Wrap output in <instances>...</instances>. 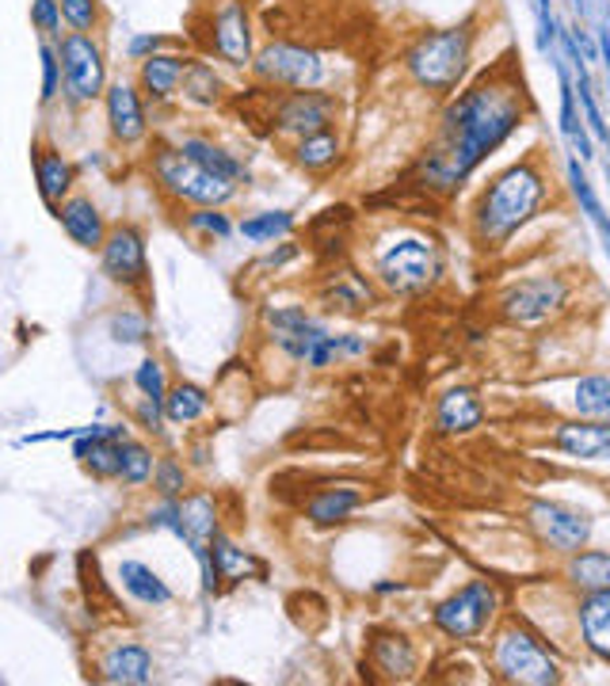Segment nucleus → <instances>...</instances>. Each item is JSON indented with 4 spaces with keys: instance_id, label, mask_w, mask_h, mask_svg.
<instances>
[{
    "instance_id": "nucleus-1",
    "label": "nucleus",
    "mask_w": 610,
    "mask_h": 686,
    "mask_svg": "<svg viewBox=\"0 0 610 686\" xmlns=\"http://www.w3.org/2000/svg\"><path fill=\"white\" fill-rule=\"evenodd\" d=\"M519 123H523V96L511 85L485 80L458 96L443 115V145L423 161L428 183L439 191L458 188L493 149L511 138Z\"/></svg>"
},
{
    "instance_id": "nucleus-2",
    "label": "nucleus",
    "mask_w": 610,
    "mask_h": 686,
    "mask_svg": "<svg viewBox=\"0 0 610 686\" xmlns=\"http://www.w3.org/2000/svg\"><path fill=\"white\" fill-rule=\"evenodd\" d=\"M264 320L271 328V340L282 355L309 370H325L340 359L367 352V340L355 332H329L321 320H314L302 305H279V309H264Z\"/></svg>"
},
{
    "instance_id": "nucleus-3",
    "label": "nucleus",
    "mask_w": 610,
    "mask_h": 686,
    "mask_svg": "<svg viewBox=\"0 0 610 686\" xmlns=\"http://www.w3.org/2000/svg\"><path fill=\"white\" fill-rule=\"evenodd\" d=\"M542 199H546V180L531 164H516V168L500 172L478 203V218H473L478 237L485 244H504L538 214Z\"/></svg>"
},
{
    "instance_id": "nucleus-4",
    "label": "nucleus",
    "mask_w": 610,
    "mask_h": 686,
    "mask_svg": "<svg viewBox=\"0 0 610 686\" xmlns=\"http://www.w3.org/2000/svg\"><path fill=\"white\" fill-rule=\"evenodd\" d=\"M153 176H157V188L165 195H173L176 203L191 206H226L237 195V183L214 176L211 168L188 156L180 145H165L153 153Z\"/></svg>"
},
{
    "instance_id": "nucleus-5",
    "label": "nucleus",
    "mask_w": 610,
    "mask_h": 686,
    "mask_svg": "<svg viewBox=\"0 0 610 686\" xmlns=\"http://www.w3.org/2000/svg\"><path fill=\"white\" fill-rule=\"evenodd\" d=\"M408 73L428 92H454L470 65V31L466 27H446L428 31L405 58Z\"/></svg>"
},
{
    "instance_id": "nucleus-6",
    "label": "nucleus",
    "mask_w": 610,
    "mask_h": 686,
    "mask_svg": "<svg viewBox=\"0 0 610 686\" xmlns=\"http://www.w3.org/2000/svg\"><path fill=\"white\" fill-rule=\"evenodd\" d=\"M58 62H62V88L69 96V103L85 107L96 103L107 92V62H103V50L92 35L69 31L54 42Z\"/></svg>"
},
{
    "instance_id": "nucleus-7",
    "label": "nucleus",
    "mask_w": 610,
    "mask_h": 686,
    "mask_svg": "<svg viewBox=\"0 0 610 686\" xmlns=\"http://www.w3.org/2000/svg\"><path fill=\"white\" fill-rule=\"evenodd\" d=\"M493 668L500 671V678L523 686H554L561 683V668L554 656L542 648L538 637H531L526 630L511 625L496 637L493 645Z\"/></svg>"
},
{
    "instance_id": "nucleus-8",
    "label": "nucleus",
    "mask_w": 610,
    "mask_h": 686,
    "mask_svg": "<svg viewBox=\"0 0 610 686\" xmlns=\"http://www.w3.org/2000/svg\"><path fill=\"white\" fill-rule=\"evenodd\" d=\"M439 275V252L423 237H397L378 252V279L393 294H420L435 282Z\"/></svg>"
},
{
    "instance_id": "nucleus-9",
    "label": "nucleus",
    "mask_w": 610,
    "mask_h": 686,
    "mask_svg": "<svg viewBox=\"0 0 610 686\" xmlns=\"http://www.w3.org/2000/svg\"><path fill=\"white\" fill-rule=\"evenodd\" d=\"M252 73L271 88H290V92H309L325 85V58L297 42H271L252 58Z\"/></svg>"
},
{
    "instance_id": "nucleus-10",
    "label": "nucleus",
    "mask_w": 610,
    "mask_h": 686,
    "mask_svg": "<svg viewBox=\"0 0 610 686\" xmlns=\"http://www.w3.org/2000/svg\"><path fill=\"white\" fill-rule=\"evenodd\" d=\"M496 607H500V595L488 580H470L466 587L443 599L435 607V625L454 640H473L488 630Z\"/></svg>"
},
{
    "instance_id": "nucleus-11",
    "label": "nucleus",
    "mask_w": 610,
    "mask_h": 686,
    "mask_svg": "<svg viewBox=\"0 0 610 686\" xmlns=\"http://www.w3.org/2000/svg\"><path fill=\"white\" fill-rule=\"evenodd\" d=\"M340 103L336 96L321 92V88H309V92H290L279 100L271 115L275 134L282 138H305V134H317V130H332V118H336Z\"/></svg>"
},
{
    "instance_id": "nucleus-12",
    "label": "nucleus",
    "mask_w": 610,
    "mask_h": 686,
    "mask_svg": "<svg viewBox=\"0 0 610 686\" xmlns=\"http://www.w3.org/2000/svg\"><path fill=\"white\" fill-rule=\"evenodd\" d=\"M100 264L103 275H107L115 287H145L149 279V252H145V237L134 226H115L107 229L100 249Z\"/></svg>"
},
{
    "instance_id": "nucleus-13",
    "label": "nucleus",
    "mask_w": 610,
    "mask_h": 686,
    "mask_svg": "<svg viewBox=\"0 0 610 686\" xmlns=\"http://www.w3.org/2000/svg\"><path fill=\"white\" fill-rule=\"evenodd\" d=\"M531 526L542 534V542H549L561 554H576L592 538V519L584 511H572L564 504H546V499L531 504Z\"/></svg>"
},
{
    "instance_id": "nucleus-14",
    "label": "nucleus",
    "mask_w": 610,
    "mask_h": 686,
    "mask_svg": "<svg viewBox=\"0 0 610 686\" xmlns=\"http://www.w3.org/2000/svg\"><path fill=\"white\" fill-rule=\"evenodd\" d=\"M561 305H564V282L542 275V279H526L504 294V317L511 325H538V320H546Z\"/></svg>"
},
{
    "instance_id": "nucleus-15",
    "label": "nucleus",
    "mask_w": 610,
    "mask_h": 686,
    "mask_svg": "<svg viewBox=\"0 0 610 686\" xmlns=\"http://www.w3.org/2000/svg\"><path fill=\"white\" fill-rule=\"evenodd\" d=\"M214 54L229 62L233 69L252 65V24L241 0H221L218 16H214Z\"/></svg>"
},
{
    "instance_id": "nucleus-16",
    "label": "nucleus",
    "mask_w": 610,
    "mask_h": 686,
    "mask_svg": "<svg viewBox=\"0 0 610 686\" xmlns=\"http://www.w3.org/2000/svg\"><path fill=\"white\" fill-rule=\"evenodd\" d=\"M103 111H107V130L118 145H138L145 138L149 123H145V103H141V92L126 80H115L103 92Z\"/></svg>"
},
{
    "instance_id": "nucleus-17",
    "label": "nucleus",
    "mask_w": 610,
    "mask_h": 686,
    "mask_svg": "<svg viewBox=\"0 0 610 686\" xmlns=\"http://www.w3.org/2000/svg\"><path fill=\"white\" fill-rule=\"evenodd\" d=\"M557 450L580 461H610V420L561 423L554 435Z\"/></svg>"
},
{
    "instance_id": "nucleus-18",
    "label": "nucleus",
    "mask_w": 610,
    "mask_h": 686,
    "mask_svg": "<svg viewBox=\"0 0 610 686\" xmlns=\"http://www.w3.org/2000/svg\"><path fill=\"white\" fill-rule=\"evenodd\" d=\"M188 65H191L188 58L165 54V50L153 54V58H145L141 69H138V85H141V92H145V100L173 103L183 88V73H188Z\"/></svg>"
},
{
    "instance_id": "nucleus-19",
    "label": "nucleus",
    "mask_w": 610,
    "mask_h": 686,
    "mask_svg": "<svg viewBox=\"0 0 610 686\" xmlns=\"http://www.w3.org/2000/svg\"><path fill=\"white\" fill-rule=\"evenodd\" d=\"M54 214H58V221H62L65 233H69L73 244H80V249H88V252L103 249L107 226H103V214H100V206H96L92 199L73 195V199H65V203L58 206Z\"/></svg>"
},
{
    "instance_id": "nucleus-20",
    "label": "nucleus",
    "mask_w": 610,
    "mask_h": 686,
    "mask_svg": "<svg viewBox=\"0 0 610 686\" xmlns=\"http://www.w3.org/2000/svg\"><path fill=\"white\" fill-rule=\"evenodd\" d=\"M35 183H39V195L42 203L50 206V211H58V206L69 199V188H73V164L65 161L58 149L50 145H39L35 149Z\"/></svg>"
},
{
    "instance_id": "nucleus-21",
    "label": "nucleus",
    "mask_w": 610,
    "mask_h": 686,
    "mask_svg": "<svg viewBox=\"0 0 610 686\" xmlns=\"http://www.w3.org/2000/svg\"><path fill=\"white\" fill-rule=\"evenodd\" d=\"M100 675L107 683H123V686H141L153 678V656H149L145 645H115L100 663Z\"/></svg>"
},
{
    "instance_id": "nucleus-22",
    "label": "nucleus",
    "mask_w": 610,
    "mask_h": 686,
    "mask_svg": "<svg viewBox=\"0 0 610 686\" xmlns=\"http://www.w3.org/2000/svg\"><path fill=\"white\" fill-rule=\"evenodd\" d=\"M481 420H485V408L473 390H450L435 408V423L446 435H466V431L481 428Z\"/></svg>"
},
{
    "instance_id": "nucleus-23",
    "label": "nucleus",
    "mask_w": 610,
    "mask_h": 686,
    "mask_svg": "<svg viewBox=\"0 0 610 686\" xmlns=\"http://www.w3.org/2000/svg\"><path fill=\"white\" fill-rule=\"evenodd\" d=\"M580 633L595 656L610 660V587L592 592L580 602Z\"/></svg>"
},
{
    "instance_id": "nucleus-24",
    "label": "nucleus",
    "mask_w": 610,
    "mask_h": 686,
    "mask_svg": "<svg viewBox=\"0 0 610 686\" xmlns=\"http://www.w3.org/2000/svg\"><path fill=\"white\" fill-rule=\"evenodd\" d=\"M180 149L188 156H195L203 168H211L214 176H221V180H229V183H249V168L241 164V156L237 153H229V149H221L218 141H211V138H183L180 141Z\"/></svg>"
},
{
    "instance_id": "nucleus-25",
    "label": "nucleus",
    "mask_w": 610,
    "mask_h": 686,
    "mask_svg": "<svg viewBox=\"0 0 610 686\" xmlns=\"http://www.w3.org/2000/svg\"><path fill=\"white\" fill-rule=\"evenodd\" d=\"M118 580H123L126 595L138 599L141 607H165V602H173V587H168L157 572L149 569V564H141V561L118 564Z\"/></svg>"
},
{
    "instance_id": "nucleus-26",
    "label": "nucleus",
    "mask_w": 610,
    "mask_h": 686,
    "mask_svg": "<svg viewBox=\"0 0 610 686\" xmlns=\"http://www.w3.org/2000/svg\"><path fill=\"white\" fill-rule=\"evenodd\" d=\"M363 504L359 488H325L305 504V519L314 526H340L352 519V511Z\"/></svg>"
},
{
    "instance_id": "nucleus-27",
    "label": "nucleus",
    "mask_w": 610,
    "mask_h": 686,
    "mask_svg": "<svg viewBox=\"0 0 610 686\" xmlns=\"http://www.w3.org/2000/svg\"><path fill=\"white\" fill-rule=\"evenodd\" d=\"M218 534V511H214L211 496H191L180 504V542H188V549L211 546V538Z\"/></svg>"
},
{
    "instance_id": "nucleus-28",
    "label": "nucleus",
    "mask_w": 610,
    "mask_h": 686,
    "mask_svg": "<svg viewBox=\"0 0 610 686\" xmlns=\"http://www.w3.org/2000/svg\"><path fill=\"white\" fill-rule=\"evenodd\" d=\"M294 164L305 172H329L332 164L340 161V153H344V141H340V134L332 130H317V134H305V138L294 141Z\"/></svg>"
},
{
    "instance_id": "nucleus-29",
    "label": "nucleus",
    "mask_w": 610,
    "mask_h": 686,
    "mask_svg": "<svg viewBox=\"0 0 610 686\" xmlns=\"http://www.w3.org/2000/svg\"><path fill=\"white\" fill-rule=\"evenodd\" d=\"M325 305L336 313H363L370 302H374V290H370V282L363 279V275L355 271H340L329 279V287H325Z\"/></svg>"
},
{
    "instance_id": "nucleus-30",
    "label": "nucleus",
    "mask_w": 610,
    "mask_h": 686,
    "mask_svg": "<svg viewBox=\"0 0 610 686\" xmlns=\"http://www.w3.org/2000/svg\"><path fill=\"white\" fill-rule=\"evenodd\" d=\"M206 408H211V397H206L203 385H195V382L168 385V393H165V420L168 423H176V428L195 423L206 416Z\"/></svg>"
},
{
    "instance_id": "nucleus-31",
    "label": "nucleus",
    "mask_w": 610,
    "mask_h": 686,
    "mask_svg": "<svg viewBox=\"0 0 610 686\" xmlns=\"http://www.w3.org/2000/svg\"><path fill=\"white\" fill-rule=\"evenodd\" d=\"M378 671H385L390 678H408L416 671V652L401 633H385L374 640V652H370Z\"/></svg>"
},
{
    "instance_id": "nucleus-32",
    "label": "nucleus",
    "mask_w": 610,
    "mask_h": 686,
    "mask_svg": "<svg viewBox=\"0 0 610 686\" xmlns=\"http://www.w3.org/2000/svg\"><path fill=\"white\" fill-rule=\"evenodd\" d=\"M153 469H157V458L145 443L138 439H123L118 443V477L115 481L130 484V488H141V484L153 481Z\"/></svg>"
},
{
    "instance_id": "nucleus-33",
    "label": "nucleus",
    "mask_w": 610,
    "mask_h": 686,
    "mask_svg": "<svg viewBox=\"0 0 610 686\" xmlns=\"http://www.w3.org/2000/svg\"><path fill=\"white\" fill-rule=\"evenodd\" d=\"M569 580L584 595L610 587V549H587V554H576L569 564Z\"/></svg>"
},
{
    "instance_id": "nucleus-34",
    "label": "nucleus",
    "mask_w": 610,
    "mask_h": 686,
    "mask_svg": "<svg viewBox=\"0 0 610 686\" xmlns=\"http://www.w3.org/2000/svg\"><path fill=\"white\" fill-rule=\"evenodd\" d=\"M237 233L252 244H275V241H282V237L294 233V214L290 211H259V214H252V218H244L241 226H237Z\"/></svg>"
},
{
    "instance_id": "nucleus-35",
    "label": "nucleus",
    "mask_w": 610,
    "mask_h": 686,
    "mask_svg": "<svg viewBox=\"0 0 610 686\" xmlns=\"http://www.w3.org/2000/svg\"><path fill=\"white\" fill-rule=\"evenodd\" d=\"M572 408L584 420H610V378H580L576 390H572Z\"/></svg>"
},
{
    "instance_id": "nucleus-36",
    "label": "nucleus",
    "mask_w": 610,
    "mask_h": 686,
    "mask_svg": "<svg viewBox=\"0 0 610 686\" xmlns=\"http://www.w3.org/2000/svg\"><path fill=\"white\" fill-rule=\"evenodd\" d=\"M211 557H214V564H218L221 580H244V576H252V572H264V564H259L252 554H244V549H237L226 534H214L211 538Z\"/></svg>"
},
{
    "instance_id": "nucleus-37",
    "label": "nucleus",
    "mask_w": 610,
    "mask_h": 686,
    "mask_svg": "<svg viewBox=\"0 0 610 686\" xmlns=\"http://www.w3.org/2000/svg\"><path fill=\"white\" fill-rule=\"evenodd\" d=\"M557 80H561V130H564V138L576 145V153H580V161H592V138H587V130H584V123H580V115H576V88H572V80H569V73H557Z\"/></svg>"
},
{
    "instance_id": "nucleus-38",
    "label": "nucleus",
    "mask_w": 610,
    "mask_h": 686,
    "mask_svg": "<svg viewBox=\"0 0 610 686\" xmlns=\"http://www.w3.org/2000/svg\"><path fill=\"white\" fill-rule=\"evenodd\" d=\"M183 96H188L191 103H199V107H211V103H218V96H221L218 73H214L206 62H191L188 73H183Z\"/></svg>"
},
{
    "instance_id": "nucleus-39",
    "label": "nucleus",
    "mask_w": 610,
    "mask_h": 686,
    "mask_svg": "<svg viewBox=\"0 0 610 686\" xmlns=\"http://www.w3.org/2000/svg\"><path fill=\"white\" fill-rule=\"evenodd\" d=\"M569 183H572V191H576V199H580V206H584V214L602 229V237L610 241V218L602 214L599 199H595V191H592V180H587L584 172H580L576 161H569Z\"/></svg>"
},
{
    "instance_id": "nucleus-40",
    "label": "nucleus",
    "mask_w": 610,
    "mask_h": 686,
    "mask_svg": "<svg viewBox=\"0 0 610 686\" xmlns=\"http://www.w3.org/2000/svg\"><path fill=\"white\" fill-rule=\"evenodd\" d=\"M188 229L191 233L214 237V241H226V237L237 233V226L229 221V214H221V206H199L195 214H188Z\"/></svg>"
},
{
    "instance_id": "nucleus-41",
    "label": "nucleus",
    "mask_w": 610,
    "mask_h": 686,
    "mask_svg": "<svg viewBox=\"0 0 610 686\" xmlns=\"http://www.w3.org/2000/svg\"><path fill=\"white\" fill-rule=\"evenodd\" d=\"M107 332H111V340H115V343L134 347V343L149 340V320L141 317V313H134V309H123V313H115V317H111Z\"/></svg>"
},
{
    "instance_id": "nucleus-42",
    "label": "nucleus",
    "mask_w": 610,
    "mask_h": 686,
    "mask_svg": "<svg viewBox=\"0 0 610 686\" xmlns=\"http://www.w3.org/2000/svg\"><path fill=\"white\" fill-rule=\"evenodd\" d=\"M134 385H138L141 397L165 401V393H168V378H165V367H161V359H153V355H145V359L138 363V370H134Z\"/></svg>"
},
{
    "instance_id": "nucleus-43",
    "label": "nucleus",
    "mask_w": 610,
    "mask_h": 686,
    "mask_svg": "<svg viewBox=\"0 0 610 686\" xmlns=\"http://www.w3.org/2000/svg\"><path fill=\"white\" fill-rule=\"evenodd\" d=\"M62 9V20L80 35H92L96 24H100V4L96 0H58Z\"/></svg>"
},
{
    "instance_id": "nucleus-44",
    "label": "nucleus",
    "mask_w": 610,
    "mask_h": 686,
    "mask_svg": "<svg viewBox=\"0 0 610 686\" xmlns=\"http://www.w3.org/2000/svg\"><path fill=\"white\" fill-rule=\"evenodd\" d=\"M153 488L161 492L165 499H180L183 488H188V473L176 458H161L157 469H153Z\"/></svg>"
},
{
    "instance_id": "nucleus-45",
    "label": "nucleus",
    "mask_w": 610,
    "mask_h": 686,
    "mask_svg": "<svg viewBox=\"0 0 610 686\" xmlns=\"http://www.w3.org/2000/svg\"><path fill=\"white\" fill-rule=\"evenodd\" d=\"M58 92H62V62L54 42H42V103H54Z\"/></svg>"
},
{
    "instance_id": "nucleus-46",
    "label": "nucleus",
    "mask_w": 610,
    "mask_h": 686,
    "mask_svg": "<svg viewBox=\"0 0 610 686\" xmlns=\"http://www.w3.org/2000/svg\"><path fill=\"white\" fill-rule=\"evenodd\" d=\"M31 24L47 35L50 42L62 39V9H58V0H35L31 4Z\"/></svg>"
},
{
    "instance_id": "nucleus-47",
    "label": "nucleus",
    "mask_w": 610,
    "mask_h": 686,
    "mask_svg": "<svg viewBox=\"0 0 610 686\" xmlns=\"http://www.w3.org/2000/svg\"><path fill=\"white\" fill-rule=\"evenodd\" d=\"M138 428H145V431H153V435H161L165 431V401H153V397H141V405H138Z\"/></svg>"
},
{
    "instance_id": "nucleus-48",
    "label": "nucleus",
    "mask_w": 610,
    "mask_h": 686,
    "mask_svg": "<svg viewBox=\"0 0 610 686\" xmlns=\"http://www.w3.org/2000/svg\"><path fill=\"white\" fill-rule=\"evenodd\" d=\"M149 526L157 531H173L180 538V499H165L157 511H149Z\"/></svg>"
},
{
    "instance_id": "nucleus-49",
    "label": "nucleus",
    "mask_w": 610,
    "mask_h": 686,
    "mask_svg": "<svg viewBox=\"0 0 610 686\" xmlns=\"http://www.w3.org/2000/svg\"><path fill=\"white\" fill-rule=\"evenodd\" d=\"M161 47H165V39H161V35H138V39H130L126 54H130L134 62H145V58L161 54Z\"/></svg>"
},
{
    "instance_id": "nucleus-50",
    "label": "nucleus",
    "mask_w": 610,
    "mask_h": 686,
    "mask_svg": "<svg viewBox=\"0 0 610 686\" xmlns=\"http://www.w3.org/2000/svg\"><path fill=\"white\" fill-rule=\"evenodd\" d=\"M534 12H538V47L549 50L554 42V12H549V0H534Z\"/></svg>"
},
{
    "instance_id": "nucleus-51",
    "label": "nucleus",
    "mask_w": 610,
    "mask_h": 686,
    "mask_svg": "<svg viewBox=\"0 0 610 686\" xmlns=\"http://www.w3.org/2000/svg\"><path fill=\"white\" fill-rule=\"evenodd\" d=\"M374 592H378V595H393V592H401V584H378Z\"/></svg>"
}]
</instances>
